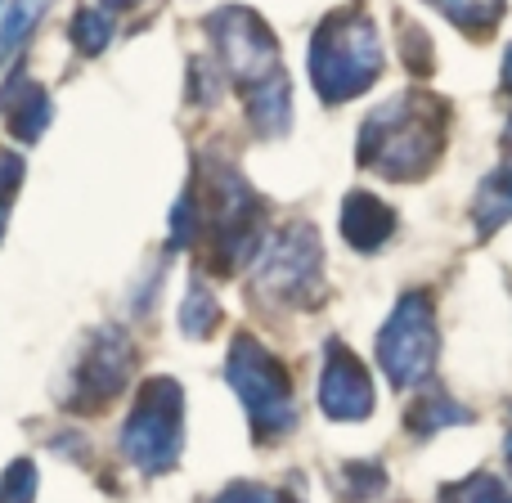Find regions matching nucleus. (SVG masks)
Masks as SVG:
<instances>
[{"instance_id": "1a4fd4ad", "label": "nucleus", "mask_w": 512, "mask_h": 503, "mask_svg": "<svg viewBox=\"0 0 512 503\" xmlns=\"http://www.w3.org/2000/svg\"><path fill=\"white\" fill-rule=\"evenodd\" d=\"M319 409L333 423H364L373 414V378L342 342L328 346V364L319 378Z\"/></svg>"}, {"instance_id": "ddd939ff", "label": "nucleus", "mask_w": 512, "mask_h": 503, "mask_svg": "<svg viewBox=\"0 0 512 503\" xmlns=\"http://www.w3.org/2000/svg\"><path fill=\"white\" fill-rule=\"evenodd\" d=\"M427 5H436L459 32H468V36L495 32V23L504 18V0H427Z\"/></svg>"}, {"instance_id": "cd10ccee", "label": "nucleus", "mask_w": 512, "mask_h": 503, "mask_svg": "<svg viewBox=\"0 0 512 503\" xmlns=\"http://www.w3.org/2000/svg\"><path fill=\"white\" fill-rule=\"evenodd\" d=\"M108 9H126V5H135V0H104Z\"/></svg>"}, {"instance_id": "412c9836", "label": "nucleus", "mask_w": 512, "mask_h": 503, "mask_svg": "<svg viewBox=\"0 0 512 503\" xmlns=\"http://www.w3.org/2000/svg\"><path fill=\"white\" fill-rule=\"evenodd\" d=\"M387 486V472L378 463H346V499H373Z\"/></svg>"}, {"instance_id": "c85d7f7f", "label": "nucleus", "mask_w": 512, "mask_h": 503, "mask_svg": "<svg viewBox=\"0 0 512 503\" xmlns=\"http://www.w3.org/2000/svg\"><path fill=\"white\" fill-rule=\"evenodd\" d=\"M504 454H508V463H512V427H508V441H504Z\"/></svg>"}, {"instance_id": "4468645a", "label": "nucleus", "mask_w": 512, "mask_h": 503, "mask_svg": "<svg viewBox=\"0 0 512 503\" xmlns=\"http://www.w3.org/2000/svg\"><path fill=\"white\" fill-rule=\"evenodd\" d=\"M216 324H221V301L203 279H194L185 292V306H180V333L198 342V337H212Z\"/></svg>"}, {"instance_id": "4be33fe9", "label": "nucleus", "mask_w": 512, "mask_h": 503, "mask_svg": "<svg viewBox=\"0 0 512 503\" xmlns=\"http://www.w3.org/2000/svg\"><path fill=\"white\" fill-rule=\"evenodd\" d=\"M203 230V216H194V194H185L171 207V248H189Z\"/></svg>"}, {"instance_id": "5701e85b", "label": "nucleus", "mask_w": 512, "mask_h": 503, "mask_svg": "<svg viewBox=\"0 0 512 503\" xmlns=\"http://www.w3.org/2000/svg\"><path fill=\"white\" fill-rule=\"evenodd\" d=\"M432 36L423 32V27H409L405 23V68L414 72V77H432Z\"/></svg>"}, {"instance_id": "20e7f679", "label": "nucleus", "mask_w": 512, "mask_h": 503, "mask_svg": "<svg viewBox=\"0 0 512 503\" xmlns=\"http://www.w3.org/2000/svg\"><path fill=\"white\" fill-rule=\"evenodd\" d=\"M225 378H230L234 396L243 400L252 427L261 436H283L297 427V405H292V382L283 364L256 342L252 333H239L230 342V360H225Z\"/></svg>"}, {"instance_id": "bb28decb", "label": "nucleus", "mask_w": 512, "mask_h": 503, "mask_svg": "<svg viewBox=\"0 0 512 503\" xmlns=\"http://www.w3.org/2000/svg\"><path fill=\"white\" fill-rule=\"evenodd\" d=\"M5 216H9V198L0 194V234H5Z\"/></svg>"}, {"instance_id": "393cba45", "label": "nucleus", "mask_w": 512, "mask_h": 503, "mask_svg": "<svg viewBox=\"0 0 512 503\" xmlns=\"http://www.w3.org/2000/svg\"><path fill=\"white\" fill-rule=\"evenodd\" d=\"M23 185V158H14V153H5L0 158V194L14 198V189Z\"/></svg>"}, {"instance_id": "6ab92c4d", "label": "nucleus", "mask_w": 512, "mask_h": 503, "mask_svg": "<svg viewBox=\"0 0 512 503\" xmlns=\"http://www.w3.org/2000/svg\"><path fill=\"white\" fill-rule=\"evenodd\" d=\"M441 499L445 503H512V495L504 490V481L490 477V472H477V477L459 481V486H450Z\"/></svg>"}, {"instance_id": "7ed1b4c3", "label": "nucleus", "mask_w": 512, "mask_h": 503, "mask_svg": "<svg viewBox=\"0 0 512 503\" xmlns=\"http://www.w3.org/2000/svg\"><path fill=\"white\" fill-rule=\"evenodd\" d=\"M185 445V391L176 378H149L122 423V454L140 472H171Z\"/></svg>"}, {"instance_id": "dca6fc26", "label": "nucleus", "mask_w": 512, "mask_h": 503, "mask_svg": "<svg viewBox=\"0 0 512 503\" xmlns=\"http://www.w3.org/2000/svg\"><path fill=\"white\" fill-rule=\"evenodd\" d=\"M54 108H50V90L45 86H23V99H18L14 117H9V131H14V140L32 144L45 135V126H50Z\"/></svg>"}, {"instance_id": "0eeeda50", "label": "nucleus", "mask_w": 512, "mask_h": 503, "mask_svg": "<svg viewBox=\"0 0 512 503\" xmlns=\"http://www.w3.org/2000/svg\"><path fill=\"white\" fill-rule=\"evenodd\" d=\"M319 270H324V252H319L315 225H288L279 230L261 252L256 265V292L279 306H310L319 288Z\"/></svg>"}, {"instance_id": "a878e982", "label": "nucleus", "mask_w": 512, "mask_h": 503, "mask_svg": "<svg viewBox=\"0 0 512 503\" xmlns=\"http://www.w3.org/2000/svg\"><path fill=\"white\" fill-rule=\"evenodd\" d=\"M504 90H508V95H512V45H508V50H504Z\"/></svg>"}, {"instance_id": "f257e3e1", "label": "nucleus", "mask_w": 512, "mask_h": 503, "mask_svg": "<svg viewBox=\"0 0 512 503\" xmlns=\"http://www.w3.org/2000/svg\"><path fill=\"white\" fill-rule=\"evenodd\" d=\"M445 131H450V104L436 95H396L378 113L364 117L360 126V167L378 171L382 180H409L427 176L445 153Z\"/></svg>"}, {"instance_id": "f03ea898", "label": "nucleus", "mask_w": 512, "mask_h": 503, "mask_svg": "<svg viewBox=\"0 0 512 503\" xmlns=\"http://www.w3.org/2000/svg\"><path fill=\"white\" fill-rule=\"evenodd\" d=\"M382 32L364 9H333L310 36V81L324 104H346L382 77Z\"/></svg>"}, {"instance_id": "6e6552de", "label": "nucleus", "mask_w": 512, "mask_h": 503, "mask_svg": "<svg viewBox=\"0 0 512 503\" xmlns=\"http://www.w3.org/2000/svg\"><path fill=\"white\" fill-rule=\"evenodd\" d=\"M135 369V346L122 328H99L90 342L86 360L77 373V409H104L108 400H117L126 391V378Z\"/></svg>"}, {"instance_id": "b1692460", "label": "nucleus", "mask_w": 512, "mask_h": 503, "mask_svg": "<svg viewBox=\"0 0 512 503\" xmlns=\"http://www.w3.org/2000/svg\"><path fill=\"white\" fill-rule=\"evenodd\" d=\"M216 503H292V499H283L279 490H270V486H256V481H239V486H230Z\"/></svg>"}, {"instance_id": "9b49d317", "label": "nucleus", "mask_w": 512, "mask_h": 503, "mask_svg": "<svg viewBox=\"0 0 512 503\" xmlns=\"http://www.w3.org/2000/svg\"><path fill=\"white\" fill-rule=\"evenodd\" d=\"M243 108H248V122L256 126V135H265V140H274V135L288 131L292 122V95H288V77H270L261 81V86L243 90Z\"/></svg>"}, {"instance_id": "a211bd4d", "label": "nucleus", "mask_w": 512, "mask_h": 503, "mask_svg": "<svg viewBox=\"0 0 512 503\" xmlns=\"http://www.w3.org/2000/svg\"><path fill=\"white\" fill-rule=\"evenodd\" d=\"M108 36H113V18H108V9H77V18H72V45H77L81 54H99L108 45Z\"/></svg>"}, {"instance_id": "9d476101", "label": "nucleus", "mask_w": 512, "mask_h": 503, "mask_svg": "<svg viewBox=\"0 0 512 503\" xmlns=\"http://www.w3.org/2000/svg\"><path fill=\"white\" fill-rule=\"evenodd\" d=\"M396 230V212H391L382 198H373L369 189H355L342 203V239L355 252H378L382 243Z\"/></svg>"}, {"instance_id": "2eb2a0df", "label": "nucleus", "mask_w": 512, "mask_h": 503, "mask_svg": "<svg viewBox=\"0 0 512 503\" xmlns=\"http://www.w3.org/2000/svg\"><path fill=\"white\" fill-rule=\"evenodd\" d=\"M454 423H472V409H463L454 396H418V405L409 409V432L414 436H432L441 427H454Z\"/></svg>"}, {"instance_id": "aec40b11", "label": "nucleus", "mask_w": 512, "mask_h": 503, "mask_svg": "<svg viewBox=\"0 0 512 503\" xmlns=\"http://www.w3.org/2000/svg\"><path fill=\"white\" fill-rule=\"evenodd\" d=\"M32 499H36V463L14 459L5 468V481H0V503H32Z\"/></svg>"}, {"instance_id": "f3484780", "label": "nucleus", "mask_w": 512, "mask_h": 503, "mask_svg": "<svg viewBox=\"0 0 512 503\" xmlns=\"http://www.w3.org/2000/svg\"><path fill=\"white\" fill-rule=\"evenodd\" d=\"M45 5H50V0H14V5H9L5 23H0V63L27 41V32L36 27V18L45 14Z\"/></svg>"}, {"instance_id": "f8f14e48", "label": "nucleus", "mask_w": 512, "mask_h": 503, "mask_svg": "<svg viewBox=\"0 0 512 503\" xmlns=\"http://www.w3.org/2000/svg\"><path fill=\"white\" fill-rule=\"evenodd\" d=\"M472 221H477V234L486 239V234L504 230L512 221V162L508 167H499L495 176L481 180L477 198H472Z\"/></svg>"}, {"instance_id": "423d86ee", "label": "nucleus", "mask_w": 512, "mask_h": 503, "mask_svg": "<svg viewBox=\"0 0 512 503\" xmlns=\"http://www.w3.org/2000/svg\"><path fill=\"white\" fill-rule=\"evenodd\" d=\"M207 32H212V45H216V54H221L230 81L239 86V95L283 72L279 41H274V32L265 27V18L256 14V9H243V5L216 9V14L207 18Z\"/></svg>"}, {"instance_id": "39448f33", "label": "nucleus", "mask_w": 512, "mask_h": 503, "mask_svg": "<svg viewBox=\"0 0 512 503\" xmlns=\"http://www.w3.org/2000/svg\"><path fill=\"white\" fill-rule=\"evenodd\" d=\"M441 333H436L432 297L427 292H405L391 310V319L378 333V364L396 391H414L432 378Z\"/></svg>"}]
</instances>
